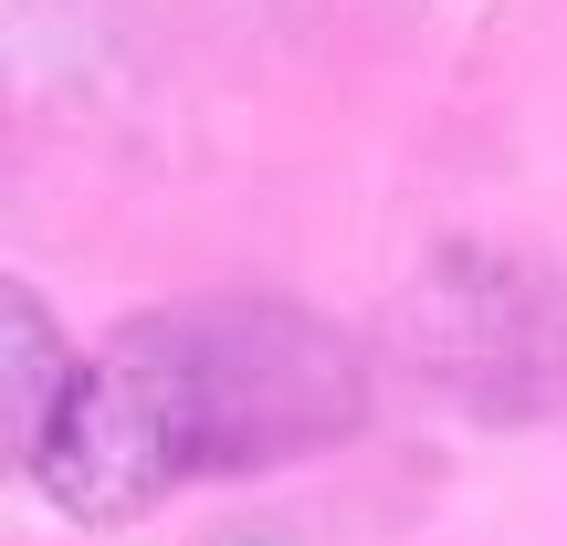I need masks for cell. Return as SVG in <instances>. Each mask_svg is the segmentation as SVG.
Returning <instances> with one entry per match:
<instances>
[{"label": "cell", "mask_w": 567, "mask_h": 546, "mask_svg": "<svg viewBox=\"0 0 567 546\" xmlns=\"http://www.w3.org/2000/svg\"><path fill=\"white\" fill-rule=\"evenodd\" d=\"M74 368L84 358L53 337L42 295H32V284H11V295H0V442H11V463H32V452H42V431H53Z\"/></svg>", "instance_id": "cell-2"}, {"label": "cell", "mask_w": 567, "mask_h": 546, "mask_svg": "<svg viewBox=\"0 0 567 546\" xmlns=\"http://www.w3.org/2000/svg\"><path fill=\"white\" fill-rule=\"evenodd\" d=\"M358 421H368V368L337 326L221 295V305L126 316L74 368L53 431L21 473L74 526H137L168 494L305 463V452L347 442Z\"/></svg>", "instance_id": "cell-1"}]
</instances>
